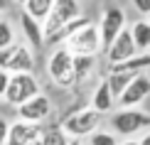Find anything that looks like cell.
<instances>
[{"label": "cell", "instance_id": "obj_1", "mask_svg": "<svg viewBox=\"0 0 150 145\" xmlns=\"http://www.w3.org/2000/svg\"><path fill=\"white\" fill-rule=\"evenodd\" d=\"M84 12L79 8V0H54L52 10H49L47 20L42 22V32H45V45L52 40L59 30H64L71 20L81 17Z\"/></svg>", "mask_w": 150, "mask_h": 145}, {"label": "cell", "instance_id": "obj_2", "mask_svg": "<svg viewBox=\"0 0 150 145\" xmlns=\"http://www.w3.org/2000/svg\"><path fill=\"white\" fill-rule=\"evenodd\" d=\"M101 123H103V116L89 106V108H79V111L69 113L59 125L71 140H79V138H89L91 133H96Z\"/></svg>", "mask_w": 150, "mask_h": 145}, {"label": "cell", "instance_id": "obj_3", "mask_svg": "<svg viewBox=\"0 0 150 145\" xmlns=\"http://www.w3.org/2000/svg\"><path fill=\"white\" fill-rule=\"evenodd\" d=\"M47 74L59 89L76 86V81H74V54L67 47H57L47 59Z\"/></svg>", "mask_w": 150, "mask_h": 145}, {"label": "cell", "instance_id": "obj_4", "mask_svg": "<svg viewBox=\"0 0 150 145\" xmlns=\"http://www.w3.org/2000/svg\"><path fill=\"white\" fill-rule=\"evenodd\" d=\"M37 93H42L40 81H37L35 74H10L8 89H5V103L17 108V106L27 103L30 98H35Z\"/></svg>", "mask_w": 150, "mask_h": 145}, {"label": "cell", "instance_id": "obj_5", "mask_svg": "<svg viewBox=\"0 0 150 145\" xmlns=\"http://www.w3.org/2000/svg\"><path fill=\"white\" fill-rule=\"evenodd\" d=\"M111 128L116 135L130 138L140 130L150 128V113L148 111H138V108H121L116 113H111Z\"/></svg>", "mask_w": 150, "mask_h": 145}, {"label": "cell", "instance_id": "obj_6", "mask_svg": "<svg viewBox=\"0 0 150 145\" xmlns=\"http://www.w3.org/2000/svg\"><path fill=\"white\" fill-rule=\"evenodd\" d=\"M62 47H67L74 57H76V54H81V57H96V54L103 49V45H101V32H98V25H96V22L86 25V27H84V30H79L74 37H69V40H67Z\"/></svg>", "mask_w": 150, "mask_h": 145}, {"label": "cell", "instance_id": "obj_7", "mask_svg": "<svg viewBox=\"0 0 150 145\" xmlns=\"http://www.w3.org/2000/svg\"><path fill=\"white\" fill-rule=\"evenodd\" d=\"M126 12H123L118 5H108L101 12V20H98V32H101V45L103 49H108L113 45V40L126 30Z\"/></svg>", "mask_w": 150, "mask_h": 145}, {"label": "cell", "instance_id": "obj_8", "mask_svg": "<svg viewBox=\"0 0 150 145\" xmlns=\"http://www.w3.org/2000/svg\"><path fill=\"white\" fill-rule=\"evenodd\" d=\"M17 113V121H25V123H35V125H42L49 116L54 113V103L47 93H37L35 98H30L27 103L17 106L15 108Z\"/></svg>", "mask_w": 150, "mask_h": 145}, {"label": "cell", "instance_id": "obj_9", "mask_svg": "<svg viewBox=\"0 0 150 145\" xmlns=\"http://www.w3.org/2000/svg\"><path fill=\"white\" fill-rule=\"evenodd\" d=\"M138 54V49L133 45V37H130V30L126 27L121 35L113 40V45L106 49V59H108V66H116V64H126L133 57Z\"/></svg>", "mask_w": 150, "mask_h": 145}, {"label": "cell", "instance_id": "obj_10", "mask_svg": "<svg viewBox=\"0 0 150 145\" xmlns=\"http://www.w3.org/2000/svg\"><path fill=\"white\" fill-rule=\"evenodd\" d=\"M40 130L42 125H35V123H25V121H12L10 128H8V140L5 145H35L37 138H40Z\"/></svg>", "mask_w": 150, "mask_h": 145}, {"label": "cell", "instance_id": "obj_11", "mask_svg": "<svg viewBox=\"0 0 150 145\" xmlns=\"http://www.w3.org/2000/svg\"><path fill=\"white\" fill-rule=\"evenodd\" d=\"M148 96H150V76H148L145 71H143V74H138V76L130 81V86L121 93L118 103L126 106V108H133V106L143 103V101H145Z\"/></svg>", "mask_w": 150, "mask_h": 145}, {"label": "cell", "instance_id": "obj_12", "mask_svg": "<svg viewBox=\"0 0 150 145\" xmlns=\"http://www.w3.org/2000/svg\"><path fill=\"white\" fill-rule=\"evenodd\" d=\"M20 30L25 37V45L30 49H42L45 47V32H42V22L32 20L27 12L20 10Z\"/></svg>", "mask_w": 150, "mask_h": 145}, {"label": "cell", "instance_id": "obj_13", "mask_svg": "<svg viewBox=\"0 0 150 145\" xmlns=\"http://www.w3.org/2000/svg\"><path fill=\"white\" fill-rule=\"evenodd\" d=\"M8 74H32L35 71V54L32 49L27 45H22V42H17L15 47V54H12L8 69H5Z\"/></svg>", "mask_w": 150, "mask_h": 145}, {"label": "cell", "instance_id": "obj_14", "mask_svg": "<svg viewBox=\"0 0 150 145\" xmlns=\"http://www.w3.org/2000/svg\"><path fill=\"white\" fill-rule=\"evenodd\" d=\"M128 30H130V37H133V45H135V49H138V54L150 52V22L145 20V17L135 20Z\"/></svg>", "mask_w": 150, "mask_h": 145}, {"label": "cell", "instance_id": "obj_15", "mask_svg": "<svg viewBox=\"0 0 150 145\" xmlns=\"http://www.w3.org/2000/svg\"><path fill=\"white\" fill-rule=\"evenodd\" d=\"M113 106H116L113 93H111L108 84H106V81H101V84L96 86V91H93V96H91V108L98 111L101 116H106V113L113 111Z\"/></svg>", "mask_w": 150, "mask_h": 145}, {"label": "cell", "instance_id": "obj_16", "mask_svg": "<svg viewBox=\"0 0 150 145\" xmlns=\"http://www.w3.org/2000/svg\"><path fill=\"white\" fill-rule=\"evenodd\" d=\"M71 138L62 130L59 123H52V125H42L40 130V138H37L35 145H69Z\"/></svg>", "mask_w": 150, "mask_h": 145}, {"label": "cell", "instance_id": "obj_17", "mask_svg": "<svg viewBox=\"0 0 150 145\" xmlns=\"http://www.w3.org/2000/svg\"><path fill=\"white\" fill-rule=\"evenodd\" d=\"M143 74V71H140ZM138 74L135 71H108V76H106V84H108V89H111V93H113V98L118 101L121 98V93L130 86V81H133Z\"/></svg>", "mask_w": 150, "mask_h": 145}, {"label": "cell", "instance_id": "obj_18", "mask_svg": "<svg viewBox=\"0 0 150 145\" xmlns=\"http://www.w3.org/2000/svg\"><path fill=\"white\" fill-rule=\"evenodd\" d=\"M86 25H91V20H89V17H86V15H81V17H76V20H71V22L67 25L64 30H59V32L54 35L52 40L47 42V45H57V47H62V45H64L67 40H69V37H74V35L79 32V30H84Z\"/></svg>", "mask_w": 150, "mask_h": 145}, {"label": "cell", "instance_id": "obj_19", "mask_svg": "<svg viewBox=\"0 0 150 145\" xmlns=\"http://www.w3.org/2000/svg\"><path fill=\"white\" fill-rule=\"evenodd\" d=\"M52 5H54V0H27V3L22 5V12H27V15L32 17V20H37V22H45L49 10H52Z\"/></svg>", "mask_w": 150, "mask_h": 145}, {"label": "cell", "instance_id": "obj_20", "mask_svg": "<svg viewBox=\"0 0 150 145\" xmlns=\"http://www.w3.org/2000/svg\"><path fill=\"white\" fill-rule=\"evenodd\" d=\"M93 64H96L93 57H81V54H76V57H74V81H76V84H84V81L91 76Z\"/></svg>", "mask_w": 150, "mask_h": 145}, {"label": "cell", "instance_id": "obj_21", "mask_svg": "<svg viewBox=\"0 0 150 145\" xmlns=\"http://www.w3.org/2000/svg\"><path fill=\"white\" fill-rule=\"evenodd\" d=\"M15 45V30H12V22L8 17H0V49Z\"/></svg>", "mask_w": 150, "mask_h": 145}, {"label": "cell", "instance_id": "obj_22", "mask_svg": "<svg viewBox=\"0 0 150 145\" xmlns=\"http://www.w3.org/2000/svg\"><path fill=\"white\" fill-rule=\"evenodd\" d=\"M86 145H118V138L116 133H108V130H96V133L89 135Z\"/></svg>", "mask_w": 150, "mask_h": 145}, {"label": "cell", "instance_id": "obj_23", "mask_svg": "<svg viewBox=\"0 0 150 145\" xmlns=\"http://www.w3.org/2000/svg\"><path fill=\"white\" fill-rule=\"evenodd\" d=\"M130 3H133V8L140 12V17L150 15V0H130Z\"/></svg>", "mask_w": 150, "mask_h": 145}, {"label": "cell", "instance_id": "obj_24", "mask_svg": "<svg viewBox=\"0 0 150 145\" xmlns=\"http://www.w3.org/2000/svg\"><path fill=\"white\" fill-rule=\"evenodd\" d=\"M8 128H10V121L0 116V145H5V140H8Z\"/></svg>", "mask_w": 150, "mask_h": 145}, {"label": "cell", "instance_id": "obj_25", "mask_svg": "<svg viewBox=\"0 0 150 145\" xmlns=\"http://www.w3.org/2000/svg\"><path fill=\"white\" fill-rule=\"evenodd\" d=\"M8 81H10V74L0 69V98L5 96V89H8Z\"/></svg>", "mask_w": 150, "mask_h": 145}, {"label": "cell", "instance_id": "obj_26", "mask_svg": "<svg viewBox=\"0 0 150 145\" xmlns=\"http://www.w3.org/2000/svg\"><path fill=\"white\" fill-rule=\"evenodd\" d=\"M118 145H140V140H135V138H126V140L118 143Z\"/></svg>", "mask_w": 150, "mask_h": 145}, {"label": "cell", "instance_id": "obj_27", "mask_svg": "<svg viewBox=\"0 0 150 145\" xmlns=\"http://www.w3.org/2000/svg\"><path fill=\"white\" fill-rule=\"evenodd\" d=\"M140 145H150V130H148V133L140 138Z\"/></svg>", "mask_w": 150, "mask_h": 145}, {"label": "cell", "instance_id": "obj_28", "mask_svg": "<svg viewBox=\"0 0 150 145\" xmlns=\"http://www.w3.org/2000/svg\"><path fill=\"white\" fill-rule=\"evenodd\" d=\"M5 10H8V0H0V15H3Z\"/></svg>", "mask_w": 150, "mask_h": 145}, {"label": "cell", "instance_id": "obj_29", "mask_svg": "<svg viewBox=\"0 0 150 145\" xmlns=\"http://www.w3.org/2000/svg\"><path fill=\"white\" fill-rule=\"evenodd\" d=\"M12 3H15V5H20V8H22V5L27 3V0H12Z\"/></svg>", "mask_w": 150, "mask_h": 145}, {"label": "cell", "instance_id": "obj_30", "mask_svg": "<svg viewBox=\"0 0 150 145\" xmlns=\"http://www.w3.org/2000/svg\"><path fill=\"white\" fill-rule=\"evenodd\" d=\"M145 20H148V22H150V15H148V17H145Z\"/></svg>", "mask_w": 150, "mask_h": 145}]
</instances>
